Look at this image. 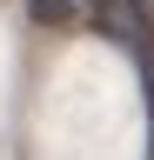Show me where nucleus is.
Listing matches in <instances>:
<instances>
[{
    "label": "nucleus",
    "mask_w": 154,
    "mask_h": 160,
    "mask_svg": "<svg viewBox=\"0 0 154 160\" xmlns=\"http://www.w3.org/2000/svg\"><path fill=\"white\" fill-rule=\"evenodd\" d=\"M27 13L40 20V27H74V20H81L74 0H27Z\"/></svg>",
    "instance_id": "1"
}]
</instances>
